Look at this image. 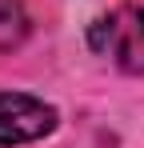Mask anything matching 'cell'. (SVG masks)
<instances>
[{"instance_id":"1","label":"cell","mask_w":144,"mask_h":148,"mask_svg":"<svg viewBox=\"0 0 144 148\" xmlns=\"http://www.w3.org/2000/svg\"><path fill=\"white\" fill-rule=\"evenodd\" d=\"M96 56L112 60L120 72L144 76V0H124L88 28Z\"/></svg>"},{"instance_id":"3","label":"cell","mask_w":144,"mask_h":148,"mask_svg":"<svg viewBox=\"0 0 144 148\" xmlns=\"http://www.w3.org/2000/svg\"><path fill=\"white\" fill-rule=\"evenodd\" d=\"M24 36H28L24 0H0V48H16Z\"/></svg>"},{"instance_id":"2","label":"cell","mask_w":144,"mask_h":148,"mask_svg":"<svg viewBox=\"0 0 144 148\" xmlns=\"http://www.w3.org/2000/svg\"><path fill=\"white\" fill-rule=\"evenodd\" d=\"M56 128V108L28 92H0V148L32 144Z\"/></svg>"}]
</instances>
